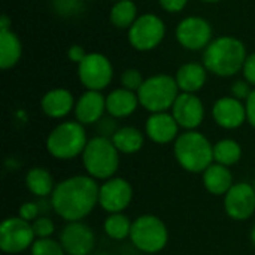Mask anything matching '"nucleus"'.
Returning <instances> with one entry per match:
<instances>
[{
  "mask_svg": "<svg viewBox=\"0 0 255 255\" xmlns=\"http://www.w3.org/2000/svg\"><path fill=\"white\" fill-rule=\"evenodd\" d=\"M224 209L236 221H245L255 212V188L248 182L235 184L224 196Z\"/></svg>",
  "mask_w": 255,
  "mask_h": 255,
  "instance_id": "nucleus-12",
  "label": "nucleus"
},
{
  "mask_svg": "<svg viewBox=\"0 0 255 255\" xmlns=\"http://www.w3.org/2000/svg\"><path fill=\"white\" fill-rule=\"evenodd\" d=\"M173 152L179 166L191 173H203L214 163V145L206 136L194 130L178 136Z\"/></svg>",
  "mask_w": 255,
  "mask_h": 255,
  "instance_id": "nucleus-3",
  "label": "nucleus"
},
{
  "mask_svg": "<svg viewBox=\"0 0 255 255\" xmlns=\"http://www.w3.org/2000/svg\"><path fill=\"white\" fill-rule=\"evenodd\" d=\"M55 10H58L61 15H72L81 9L79 0H54Z\"/></svg>",
  "mask_w": 255,
  "mask_h": 255,
  "instance_id": "nucleus-33",
  "label": "nucleus"
},
{
  "mask_svg": "<svg viewBox=\"0 0 255 255\" xmlns=\"http://www.w3.org/2000/svg\"><path fill=\"white\" fill-rule=\"evenodd\" d=\"M164 37V24L163 21L152 15L146 13L137 18L128 31L130 43L139 51H149L155 48Z\"/></svg>",
  "mask_w": 255,
  "mask_h": 255,
  "instance_id": "nucleus-10",
  "label": "nucleus"
},
{
  "mask_svg": "<svg viewBox=\"0 0 255 255\" xmlns=\"http://www.w3.org/2000/svg\"><path fill=\"white\" fill-rule=\"evenodd\" d=\"M115 148L123 154H136L143 146V134L136 127H121L112 136Z\"/></svg>",
  "mask_w": 255,
  "mask_h": 255,
  "instance_id": "nucleus-24",
  "label": "nucleus"
},
{
  "mask_svg": "<svg viewBox=\"0 0 255 255\" xmlns=\"http://www.w3.org/2000/svg\"><path fill=\"white\" fill-rule=\"evenodd\" d=\"M212 28L206 19L199 16H190L179 22L176 28V37L179 43L187 49H202L209 45Z\"/></svg>",
  "mask_w": 255,
  "mask_h": 255,
  "instance_id": "nucleus-14",
  "label": "nucleus"
},
{
  "mask_svg": "<svg viewBox=\"0 0 255 255\" xmlns=\"http://www.w3.org/2000/svg\"><path fill=\"white\" fill-rule=\"evenodd\" d=\"M115 1H120V0H115Z\"/></svg>",
  "mask_w": 255,
  "mask_h": 255,
  "instance_id": "nucleus-42",
  "label": "nucleus"
},
{
  "mask_svg": "<svg viewBox=\"0 0 255 255\" xmlns=\"http://www.w3.org/2000/svg\"><path fill=\"white\" fill-rule=\"evenodd\" d=\"M99 185L91 176H72L55 185L51 194V208L67 223L81 221L99 205Z\"/></svg>",
  "mask_w": 255,
  "mask_h": 255,
  "instance_id": "nucleus-1",
  "label": "nucleus"
},
{
  "mask_svg": "<svg viewBox=\"0 0 255 255\" xmlns=\"http://www.w3.org/2000/svg\"><path fill=\"white\" fill-rule=\"evenodd\" d=\"M254 188H255V182H254Z\"/></svg>",
  "mask_w": 255,
  "mask_h": 255,
  "instance_id": "nucleus-43",
  "label": "nucleus"
},
{
  "mask_svg": "<svg viewBox=\"0 0 255 255\" xmlns=\"http://www.w3.org/2000/svg\"><path fill=\"white\" fill-rule=\"evenodd\" d=\"M6 30H9V18L4 15V16H1V22H0V31H6Z\"/></svg>",
  "mask_w": 255,
  "mask_h": 255,
  "instance_id": "nucleus-39",
  "label": "nucleus"
},
{
  "mask_svg": "<svg viewBox=\"0 0 255 255\" xmlns=\"http://www.w3.org/2000/svg\"><path fill=\"white\" fill-rule=\"evenodd\" d=\"M60 244L66 255H90L96 245V236L82 221L67 223L60 235Z\"/></svg>",
  "mask_w": 255,
  "mask_h": 255,
  "instance_id": "nucleus-13",
  "label": "nucleus"
},
{
  "mask_svg": "<svg viewBox=\"0 0 255 255\" xmlns=\"http://www.w3.org/2000/svg\"><path fill=\"white\" fill-rule=\"evenodd\" d=\"M85 52H84V48L79 46V45H73L70 49H69V58L72 61H76V63H81L84 58H85Z\"/></svg>",
  "mask_w": 255,
  "mask_h": 255,
  "instance_id": "nucleus-38",
  "label": "nucleus"
},
{
  "mask_svg": "<svg viewBox=\"0 0 255 255\" xmlns=\"http://www.w3.org/2000/svg\"><path fill=\"white\" fill-rule=\"evenodd\" d=\"M75 106L73 96L64 88H55L48 91L42 99V111L51 118L66 117Z\"/></svg>",
  "mask_w": 255,
  "mask_h": 255,
  "instance_id": "nucleus-20",
  "label": "nucleus"
},
{
  "mask_svg": "<svg viewBox=\"0 0 255 255\" xmlns=\"http://www.w3.org/2000/svg\"><path fill=\"white\" fill-rule=\"evenodd\" d=\"M87 133L81 123L66 121L58 124L46 139L48 152L58 160H70L82 155L87 146Z\"/></svg>",
  "mask_w": 255,
  "mask_h": 255,
  "instance_id": "nucleus-5",
  "label": "nucleus"
},
{
  "mask_svg": "<svg viewBox=\"0 0 255 255\" xmlns=\"http://www.w3.org/2000/svg\"><path fill=\"white\" fill-rule=\"evenodd\" d=\"M245 109H247V120L253 127H255V90H253V93L247 99Z\"/></svg>",
  "mask_w": 255,
  "mask_h": 255,
  "instance_id": "nucleus-37",
  "label": "nucleus"
},
{
  "mask_svg": "<svg viewBox=\"0 0 255 255\" xmlns=\"http://www.w3.org/2000/svg\"><path fill=\"white\" fill-rule=\"evenodd\" d=\"M133 199L131 184L124 178H111L99 188V205L109 214H120L128 208Z\"/></svg>",
  "mask_w": 255,
  "mask_h": 255,
  "instance_id": "nucleus-11",
  "label": "nucleus"
},
{
  "mask_svg": "<svg viewBox=\"0 0 255 255\" xmlns=\"http://www.w3.org/2000/svg\"><path fill=\"white\" fill-rule=\"evenodd\" d=\"M21 57L19 39L10 31H0V67L9 69L16 64Z\"/></svg>",
  "mask_w": 255,
  "mask_h": 255,
  "instance_id": "nucleus-25",
  "label": "nucleus"
},
{
  "mask_svg": "<svg viewBox=\"0 0 255 255\" xmlns=\"http://www.w3.org/2000/svg\"><path fill=\"white\" fill-rule=\"evenodd\" d=\"M130 239L139 251L146 254H157L167 245L169 232L163 220L146 214L137 217L133 221Z\"/></svg>",
  "mask_w": 255,
  "mask_h": 255,
  "instance_id": "nucleus-7",
  "label": "nucleus"
},
{
  "mask_svg": "<svg viewBox=\"0 0 255 255\" xmlns=\"http://www.w3.org/2000/svg\"><path fill=\"white\" fill-rule=\"evenodd\" d=\"M160 4L167 12H179L187 4V0H160Z\"/></svg>",
  "mask_w": 255,
  "mask_h": 255,
  "instance_id": "nucleus-36",
  "label": "nucleus"
},
{
  "mask_svg": "<svg viewBox=\"0 0 255 255\" xmlns=\"http://www.w3.org/2000/svg\"><path fill=\"white\" fill-rule=\"evenodd\" d=\"M178 128L179 124L173 118V115H169L167 112H158L152 114L145 126L146 136L160 145L169 143L172 140L178 139Z\"/></svg>",
  "mask_w": 255,
  "mask_h": 255,
  "instance_id": "nucleus-17",
  "label": "nucleus"
},
{
  "mask_svg": "<svg viewBox=\"0 0 255 255\" xmlns=\"http://www.w3.org/2000/svg\"><path fill=\"white\" fill-rule=\"evenodd\" d=\"M172 115L179 124V127L187 130L197 128L205 117L203 103L200 99L191 93H182L178 96L172 106Z\"/></svg>",
  "mask_w": 255,
  "mask_h": 255,
  "instance_id": "nucleus-15",
  "label": "nucleus"
},
{
  "mask_svg": "<svg viewBox=\"0 0 255 255\" xmlns=\"http://www.w3.org/2000/svg\"><path fill=\"white\" fill-rule=\"evenodd\" d=\"M82 164L88 176L108 181L114 178L120 167V151L115 148L112 139L96 136L88 140L82 152Z\"/></svg>",
  "mask_w": 255,
  "mask_h": 255,
  "instance_id": "nucleus-4",
  "label": "nucleus"
},
{
  "mask_svg": "<svg viewBox=\"0 0 255 255\" xmlns=\"http://www.w3.org/2000/svg\"><path fill=\"white\" fill-rule=\"evenodd\" d=\"M31 255H66L60 242L45 238V239H36L34 244L30 248Z\"/></svg>",
  "mask_w": 255,
  "mask_h": 255,
  "instance_id": "nucleus-29",
  "label": "nucleus"
},
{
  "mask_svg": "<svg viewBox=\"0 0 255 255\" xmlns=\"http://www.w3.org/2000/svg\"><path fill=\"white\" fill-rule=\"evenodd\" d=\"M40 214V209H39V203L37 202H27V203H22L19 206V211H18V217L28 221V223H33L34 220H37V215Z\"/></svg>",
  "mask_w": 255,
  "mask_h": 255,
  "instance_id": "nucleus-32",
  "label": "nucleus"
},
{
  "mask_svg": "<svg viewBox=\"0 0 255 255\" xmlns=\"http://www.w3.org/2000/svg\"><path fill=\"white\" fill-rule=\"evenodd\" d=\"M78 75L81 82L91 91H100L106 88L112 81V66L109 60L102 54H87L79 63Z\"/></svg>",
  "mask_w": 255,
  "mask_h": 255,
  "instance_id": "nucleus-9",
  "label": "nucleus"
},
{
  "mask_svg": "<svg viewBox=\"0 0 255 255\" xmlns=\"http://www.w3.org/2000/svg\"><path fill=\"white\" fill-rule=\"evenodd\" d=\"M242 157L241 145L233 139H223L214 145V161L226 167L235 166Z\"/></svg>",
  "mask_w": 255,
  "mask_h": 255,
  "instance_id": "nucleus-26",
  "label": "nucleus"
},
{
  "mask_svg": "<svg viewBox=\"0 0 255 255\" xmlns=\"http://www.w3.org/2000/svg\"><path fill=\"white\" fill-rule=\"evenodd\" d=\"M247 52L241 40L235 37H218L206 46L203 63L206 70L218 76H233L245 64Z\"/></svg>",
  "mask_w": 255,
  "mask_h": 255,
  "instance_id": "nucleus-2",
  "label": "nucleus"
},
{
  "mask_svg": "<svg viewBox=\"0 0 255 255\" xmlns=\"http://www.w3.org/2000/svg\"><path fill=\"white\" fill-rule=\"evenodd\" d=\"M139 105V97L134 91L120 88L114 90L106 97V111L114 118H126L131 115Z\"/></svg>",
  "mask_w": 255,
  "mask_h": 255,
  "instance_id": "nucleus-19",
  "label": "nucleus"
},
{
  "mask_svg": "<svg viewBox=\"0 0 255 255\" xmlns=\"http://www.w3.org/2000/svg\"><path fill=\"white\" fill-rule=\"evenodd\" d=\"M244 73H245L247 81L255 85V54L247 57L245 64H244Z\"/></svg>",
  "mask_w": 255,
  "mask_h": 255,
  "instance_id": "nucleus-35",
  "label": "nucleus"
},
{
  "mask_svg": "<svg viewBox=\"0 0 255 255\" xmlns=\"http://www.w3.org/2000/svg\"><path fill=\"white\" fill-rule=\"evenodd\" d=\"M106 111V99L99 91L88 90L75 105V115L81 124H96Z\"/></svg>",
  "mask_w": 255,
  "mask_h": 255,
  "instance_id": "nucleus-18",
  "label": "nucleus"
},
{
  "mask_svg": "<svg viewBox=\"0 0 255 255\" xmlns=\"http://www.w3.org/2000/svg\"><path fill=\"white\" fill-rule=\"evenodd\" d=\"M131 226H133V223L130 221V218L127 215H124L123 212H120V214H111L106 218L103 229H105V233L111 239L123 241L126 238H130Z\"/></svg>",
  "mask_w": 255,
  "mask_h": 255,
  "instance_id": "nucleus-27",
  "label": "nucleus"
},
{
  "mask_svg": "<svg viewBox=\"0 0 255 255\" xmlns=\"http://www.w3.org/2000/svg\"><path fill=\"white\" fill-rule=\"evenodd\" d=\"M176 84L179 90L184 93H196L199 91L206 81V67L197 63H188L182 66L176 73Z\"/></svg>",
  "mask_w": 255,
  "mask_h": 255,
  "instance_id": "nucleus-22",
  "label": "nucleus"
},
{
  "mask_svg": "<svg viewBox=\"0 0 255 255\" xmlns=\"http://www.w3.org/2000/svg\"><path fill=\"white\" fill-rule=\"evenodd\" d=\"M232 93L233 96L238 99V100H242V99H248L250 94L253 93L251 87H250V82L248 81H236L233 85H232Z\"/></svg>",
  "mask_w": 255,
  "mask_h": 255,
  "instance_id": "nucleus-34",
  "label": "nucleus"
},
{
  "mask_svg": "<svg viewBox=\"0 0 255 255\" xmlns=\"http://www.w3.org/2000/svg\"><path fill=\"white\" fill-rule=\"evenodd\" d=\"M251 241H253V244H254V248H255V226L253 227V232H251Z\"/></svg>",
  "mask_w": 255,
  "mask_h": 255,
  "instance_id": "nucleus-40",
  "label": "nucleus"
},
{
  "mask_svg": "<svg viewBox=\"0 0 255 255\" xmlns=\"http://www.w3.org/2000/svg\"><path fill=\"white\" fill-rule=\"evenodd\" d=\"M25 185L33 196L40 199L51 196L55 188L51 173L43 167L30 169L25 175Z\"/></svg>",
  "mask_w": 255,
  "mask_h": 255,
  "instance_id": "nucleus-23",
  "label": "nucleus"
},
{
  "mask_svg": "<svg viewBox=\"0 0 255 255\" xmlns=\"http://www.w3.org/2000/svg\"><path fill=\"white\" fill-rule=\"evenodd\" d=\"M212 115L220 127L233 130L241 127L247 120V109L236 97H223L215 103Z\"/></svg>",
  "mask_w": 255,
  "mask_h": 255,
  "instance_id": "nucleus-16",
  "label": "nucleus"
},
{
  "mask_svg": "<svg viewBox=\"0 0 255 255\" xmlns=\"http://www.w3.org/2000/svg\"><path fill=\"white\" fill-rule=\"evenodd\" d=\"M178 84L176 79L167 75H157L143 81L137 91L139 103L149 112L158 114L166 112L173 106L178 99Z\"/></svg>",
  "mask_w": 255,
  "mask_h": 255,
  "instance_id": "nucleus-6",
  "label": "nucleus"
},
{
  "mask_svg": "<svg viewBox=\"0 0 255 255\" xmlns=\"http://www.w3.org/2000/svg\"><path fill=\"white\" fill-rule=\"evenodd\" d=\"M203 1H220V0H203Z\"/></svg>",
  "mask_w": 255,
  "mask_h": 255,
  "instance_id": "nucleus-41",
  "label": "nucleus"
},
{
  "mask_svg": "<svg viewBox=\"0 0 255 255\" xmlns=\"http://www.w3.org/2000/svg\"><path fill=\"white\" fill-rule=\"evenodd\" d=\"M34 238L31 223L19 217L7 218L0 226V248L6 254H19L31 248Z\"/></svg>",
  "mask_w": 255,
  "mask_h": 255,
  "instance_id": "nucleus-8",
  "label": "nucleus"
},
{
  "mask_svg": "<svg viewBox=\"0 0 255 255\" xmlns=\"http://www.w3.org/2000/svg\"><path fill=\"white\" fill-rule=\"evenodd\" d=\"M121 82H123V85H124L126 90L139 91V88L143 84V79H142V75H140L139 70H136V69H127L123 73V76H121Z\"/></svg>",
  "mask_w": 255,
  "mask_h": 255,
  "instance_id": "nucleus-31",
  "label": "nucleus"
},
{
  "mask_svg": "<svg viewBox=\"0 0 255 255\" xmlns=\"http://www.w3.org/2000/svg\"><path fill=\"white\" fill-rule=\"evenodd\" d=\"M136 4L131 0H120L111 10V21L115 27H131L136 21Z\"/></svg>",
  "mask_w": 255,
  "mask_h": 255,
  "instance_id": "nucleus-28",
  "label": "nucleus"
},
{
  "mask_svg": "<svg viewBox=\"0 0 255 255\" xmlns=\"http://www.w3.org/2000/svg\"><path fill=\"white\" fill-rule=\"evenodd\" d=\"M203 185L214 196H226L235 184L229 167L212 163L203 172Z\"/></svg>",
  "mask_w": 255,
  "mask_h": 255,
  "instance_id": "nucleus-21",
  "label": "nucleus"
},
{
  "mask_svg": "<svg viewBox=\"0 0 255 255\" xmlns=\"http://www.w3.org/2000/svg\"><path fill=\"white\" fill-rule=\"evenodd\" d=\"M31 226H33V232H34L37 239L51 238L54 235V232H55V224L48 217H40V218L34 220L31 223Z\"/></svg>",
  "mask_w": 255,
  "mask_h": 255,
  "instance_id": "nucleus-30",
  "label": "nucleus"
}]
</instances>
